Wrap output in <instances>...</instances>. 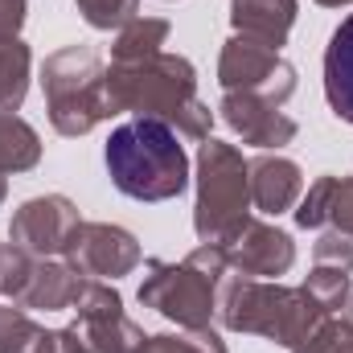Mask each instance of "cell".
<instances>
[{
    "mask_svg": "<svg viewBox=\"0 0 353 353\" xmlns=\"http://www.w3.org/2000/svg\"><path fill=\"white\" fill-rule=\"evenodd\" d=\"M62 259L87 279H119V275H132L144 255L132 230L115 222H83L70 234V247Z\"/></svg>",
    "mask_w": 353,
    "mask_h": 353,
    "instance_id": "30bf717a",
    "label": "cell"
},
{
    "mask_svg": "<svg viewBox=\"0 0 353 353\" xmlns=\"http://www.w3.org/2000/svg\"><path fill=\"white\" fill-rule=\"evenodd\" d=\"M325 99L337 119L353 123V12L333 29L325 50Z\"/></svg>",
    "mask_w": 353,
    "mask_h": 353,
    "instance_id": "2e32d148",
    "label": "cell"
},
{
    "mask_svg": "<svg viewBox=\"0 0 353 353\" xmlns=\"http://www.w3.org/2000/svg\"><path fill=\"white\" fill-rule=\"evenodd\" d=\"M46 329L21 308V304H0V353H37Z\"/></svg>",
    "mask_w": 353,
    "mask_h": 353,
    "instance_id": "ffe728a7",
    "label": "cell"
},
{
    "mask_svg": "<svg viewBox=\"0 0 353 353\" xmlns=\"http://www.w3.org/2000/svg\"><path fill=\"white\" fill-rule=\"evenodd\" d=\"M312 259L321 267H341V271H353V239L341 234V230H329L312 243Z\"/></svg>",
    "mask_w": 353,
    "mask_h": 353,
    "instance_id": "83f0119b",
    "label": "cell"
},
{
    "mask_svg": "<svg viewBox=\"0 0 353 353\" xmlns=\"http://www.w3.org/2000/svg\"><path fill=\"white\" fill-rule=\"evenodd\" d=\"M79 12L94 29H123L132 17H140V0H79Z\"/></svg>",
    "mask_w": 353,
    "mask_h": 353,
    "instance_id": "d4e9b609",
    "label": "cell"
},
{
    "mask_svg": "<svg viewBox=\"0 0 353 353\" xmlns=\"http://www.w3.org/2000/svg\"><path fill=\"white\" fill-rule=\"evenodd\" d=\"M83 226L79 205L66 193H46V197H29L12 222H8V243L29 251L33 259H58L70 247V234Z\"/></svg>",
    "mask_w": 353,
    "mask_h": 353,
    "instance_id": "9c48e42d",
    "label": "cell"
},
{
    "mask_svg": "<svg viewBox=\"0 0 353 353\" xmlns=\"http://www.w3.org/2000/svg\"><path fill=\"white\" fill-rule=\"evenodd\" d=\"M329 312L304 292L283 288L275 279H251L239 271H226L218 283V321L230 333H255L283 350L304 345Z\"/></svg>",
    "mask_w": 353,
    "mask_h": 353,
    "instance_id": "7a4b0ae2",
    "label": "cell"
},
{
    "mask_svg": "<svg viewBox=\"0 0 353 353\" xmlns=\"http://www.w3.org/2000/svg\"><path fill=\"white\" fill-rule=\"evenodd\" d=\"M218 87L222 90H251V94H259L267 103L283 107L296 94V66L279 50L234 33L222 46V58H218Z\"/></svg>",
    "mask_w": 353,
    "mask_h": 353,
    "instance_id": "52a82bcc",
    "label": "cell"
},
{
    "mask_svg": "<svg viewBox=\"0 0 353 353\" xmlns=\"http://www.w3.org/2000/svg\"><path fill=\"white\" fill-rule=\"evenodd\" d=\"M292 353H353V325L350 321H321V329L304 341V345H296Z\"/></svg>",
    "mask_w": 353,
    "mask_h": 353,
    "instance_id": "484cf974",
    "label": "cell"
},
{
    "mask_svg": "<svg viewBox=\"0 0 353 353\" xmlns=\"http://www.w3.org/2000/svg\"><path fill=\"white\" fill-rule=\"evenodd\" d=\"M325 312H337V308H345V300L353 296V283H350V271H341V267H312V275L300 283Z\"/></svg>",
    "mask_w": 353,
    "mask_h": 353,
    "instance_id": "7402d4cb",
    "label": "cell"
},
{
    "mask_svg": "<svg viewBox=\"0 0 353 353\" xmlns=\"http://www.w3.org/2000/svg\"><path fill=\"white\" fill-rule=\"evenodd\" d=\"M316 4H325V8H341V4H353V0H316Z\"/></svg>",
    "mask_w": 353,
    "mask_h": 353,
    "instance_id": "1f68e13d",
    "label": "cell"
},
{
    "mask_svg": "<svg viewBox=\"0 0 353 353\" xmlns=\"http://www.w3.org/2000/svg\"><path fill=\"white\" fill-rule=\"evenodd\" d=\"M103 157L111 185L132 201H173L189 185V152L165 119L136 115L119 123Z\"/></svg>",
    "mask_w": 353,
    "mask_h": 353,
    "instance_id": "6da1fadb",
    "label": "cell"
},
{
    "mask_svg": "<svg viewBox=\"0 0 353 353\" xmlns=\"http://www.w3.org/2000/svg\"><path fill=\"white\" fill-rule=\"evenodd\" d=\"M33 267H37V259H33L29 251H21V247H12V243L0 247V296H4L8 304H17V300L25 296Z\"/></svg>",
    "mask_w": 353,
    "mask_h": 353,
    "instance_id": "603a6c76",
    "label": "cell"
},
{
    "mask_svg": "<svg viewBox=\"0 0 353 353\" xmlns=\"http://www.w3.org/2000/svg\"><path fill=\"white\" fill-rule=\"evenodd\" d=\"M197 99V70L181 54H157L136 66H111L107 70V103L111 115L136 111L148 119L173 123V115Z\"/></svg>",
    "mask_w": 353,
    "mask_h": 353,
    "instance_id": "8992f818",
    "label": "cell"
},
{
    "mask_svg": "<svg viewBox=\"0 0 353 353\" xmlns=\"http://www.w3.org/2000/svg\"><path fill=\"white\" fill-rule=\"evenodd\" d=\"M173 132L181 136V140L205 144V140H210V132H214V111H210L201 99H189V103L173 115Z\"/></svg>",
    "mask_w": 353,
    "mask_h": 353,
    "instance_id": "4316f807",
    "label": "cell"
},
{
    "mask_svg": "<svg viewBox=\"0 0 353 353\" xmlns=\"http://www.w3.org/2000/svg\"><path fill=\"white\" fill-rule=\"evenodd\" d=\"M74 312V329L87 353H136L144 345V329L123 312V296L107 279H83Z\"/></svg>",
    "mask_w": 353,
    "mask_h": 353,
    "instance_id": "ba28073f",
    "label": "cell"
},
{
    "mask_svg": "<svg viewBox=\"0 0 353 353\" xmlns=\"http://www.w3.org/2000/svg\"><path fill=\"white\" fill-rule=\"evenodd\" d=\"M136 353H226V341L214 329H181V333L144 337Z\"/></svg>",
    "mask_w": 353,
    "mask_h": 353,
    "instance_id": "44dd1931",
    "label": "cell"
},
{
    "mask_svg": "<svg viewBox=\"0 0 353 353\" xmlns=\"http://www.w3.org/2000/svg\"><path fill=\"white\" fill-rule=\"evenodd\" d=\"M226 259H230V271H239V275L279 279V275H288L292 263H296V243H292L288 230L251 218L243 226V234L226 247Z\"/></svg>",
    "mask_w": 353,
    "mask_h": 353,
    "instance_id": "7c38bea8",
    "label": "cell"
},
{
    "mask_svg": "<svg viewBox=\"0 0 353 353\" xmlns=\"http://www.w3.org/2000/svg\"><path fill=\"white\" fill-rule=\"evenodd\" d=\"M37 353H87V345L79 341V329L70 325V329H46Z\"/></svg>",
    "mask_w": 353,
    "mask_h": 353,
    "instance_id": "f546056e",
    "label": "cell"
},
{
    "mask_svg": "<svg viewBox=\"0 0 353 353\" xmlns=\"http://www.w3.org/2000/svg\"><path fill=\"white\" fill-rule=\"evenodd\" d=\"M218 111H222V119L243 136V144L263 148V152H279V148L292 144L296 132H300L292 115H283L275 103H267V99L251 94V90H226L222 103H218Z\"/></svg>",
    "mask_w": 353,
    "mask_h": 353,
    "instance_id": "8fae6325",
    "label": "cell"
},
{
    "mask_svg": "<svg viewBox=\"0 0 353 353\" xmlns=\"http://www.w3.org/2000/svg\"><path fill=\"white\" fill-rule=\"evenodd\" d=\"M41 90L50 107V123L58 136H87L103 119H111L107 103V66L94 46H62L41 62Z\"/></svg>",
    "mask_w": 353,
    "mask_h": 353,
    "instance_id": "5b68a950",
    "label": "cell"
},
{
    "mask_svg": "<svg viewBox=\"0 0 353 353\" xmlns=\"http://www.w3.org/2000/svg\"><path fill=\"white\" fill-rule=\"evenodd\" d=\"M29 0H0V41H12L25 25Z\"/></svg>",
    "mask_w": 353,
    "mask_h": 353,
    "instance_id": "4dcf8cb0",
    "label": "cell"
},
{
    "mask_svg": "<svg viewBox=\"0 0 353 353\" xmlns=\"http://www.w3.org/2000/svg\"><path fill=\"white\" fill-rule=\"evenodd\" d=\"M230 25L239 37L279 50L296 25V0H230Z\"/></svg>",
    "mask_w": 353,
    "mask_h": 353,
    "instance_id": "5bb4252c",
    "label": "cell"
},
{
    "mask_svg": "<svg viewBox=\"0 0 353 353\" xmlns=\"http://www.w3.org/2000/svg\"><path fill=\"white\" fill-rule=\"evenodd\" d=\"M197 205H193V230L201 243L230 247L243 226L251 222V161L222 140H205L197 148Z\"/></svg>",
    "mask_w": 353,
    "mask_h": 353,
    "instance_id": "277c9868",
    "label": "cell"
},
{
    "mask_svg": "<svg viewBox=\"0 0 353 353\" xmlns=\"http://www.w3.org/2000/svg\"><path fill=\"white\" fill-rule=\"evenodd\" d=\"M29 46L21 37L0 41V111H17L29 94Z\"/></svg>",
    "mask_w": 353,
    "mask_h": 353,
    "instance_id": "d6986e66",
    "label": "cell"
},
{
    "mask_svg": "<svg viewBox=\"0 0 353 353\" xmlns=\"http://www.w3.org/2000/svg\"><path fill=\"white\" fill-rule=\"evenodd\" d=\"M345 321H350V325H353V296H350V300H345Z\"/></svg>",
    "mask_w": 353,
    "mask_h": 353,
    "instance_id": "d6a6232c",
    "label": "cell"
},
{
    "mask_svg": "<svg viewBox=\"0 0 353 353\" xmlns=\"http://www.w3.org/2000/svg\"><path fill=\"white\" fill-rule=\"evenodd\" d=\"M41 161V136L17 111H0V173H29Z\"/></svg>",
    "mask_w": 353,
    "mask_h": 353,
    "instance_id": "ac0fdd59",
    "label": "cell"
},
{
    "mask_svg": "<svg viewBox=\"0 0 353 353\" xmlns=\"http://www.w3.org/2000/svg\"><path fill=\"white\" fill-rule=\"evenodd\" d=\"M333 193H337V176H321V181H312L308 185V193H300V201H296V226H304V230H316V226H325L329 222V205H333Z\"/></svg>",
    "mask_w": 353,
    "mask_h": 353,
    "instance_id": "cb8c5ba5",
    "label": "cell"
},
{
    "mask_svg": "<svg viewBox=\"0 0 353 353\" xmlns=\"http://www.w3.org/2000/svg\"><path fill=\"white\" fill-rule=\"evenodd\" d=\"M83 279L87 275H79L66 259H37L33 275H29V288L17 304L21 308H46V312L74 308V296H79Z\"/></svg>",
    "mask_w": 353,
    "mask_h": 353,
    "instance_id": "9a60e30c",
    "label": "cell"
},
{
    "mask_svg": "<svg viewBox=\"0 0 353 353\" xmlns=\"http://www.w3.org/2000/svg\"><path fill=\"white\" fill-rule=\"evenodd\" d=\"M304 193V173L296 161L263 152L251 161V205L259 214H288Z\"/></svg>",
    "mask_w": 353,
    "mask_h": 353,
    "instance_id": "4fadbf2b",
    "label": "cell"
},
{
    "mask_svg": "<svg viewBox=\"0 0 353 353\" xmlns=\"http://www.w3.org/2000/svg\"><path fill=\"white\" fill-rule=\"evenodd\" d=\"M165 41H169V21H165V17H132V21L115 33L111 66H136V62H148V58L165 54Z\"/></svg>",
    "mask_w": 353,
    "mask_h": 353,
    "instance_id": "e0dca14e",
    "label": "cell"
},
{
    "mask_svg": "<svg viewBox=\"0 0 353 353\" xmlns=\"http://www.w3.org/2000/svg\"><path fill=\"white\" fill-rule=\"evenodd\" d=\"M329 222H333V230H341V234L353 239V176H337V193H333V205H329Z\"/></svg>",
    "mask_w": 353,
    "mask_h": 353,
    "instance_id": "f1b7e54d",
    "label": "cell"
},
{
    "mask_svg": "<svg viewBox=\"0 0 353 353\" xmlns=\"http://www.w3.org/2000/svg\"><path fill=\"white\" fill-rule=\"evenodd\" d=\"M4 193H8V185H4V173H0V205H4Z\"/></svg>",
    "mask_w": 353,
    "mask_h": 353,
    "instance_id": "836d02e7",
    "label": "cell"
},
{
    "mask_svg": "<svg viewBox=\"0 0 353 353\" xmlns=\"http://www.w3.org/2000/svg\"><path fill=\"white\" fill-rule=\"evenodd\" d=\"M230 271L226 247L201 243L181 263L152 259L140 283V304L157 308L176 329H210L218 316V283Z\"/></svg>",
    "mask_w": 353,
    "mask_h": 353,
    "instance_id": "3957f363",
    "label": "cell"
}]
</instances>
